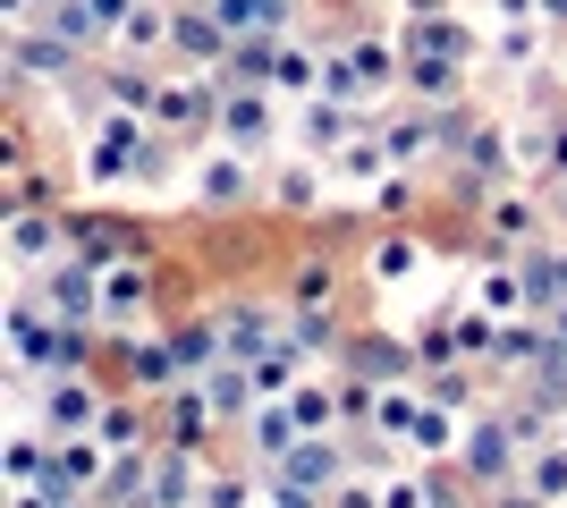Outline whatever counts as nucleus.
<instances>
[{
    "label": "nucleus",
    "instance_id": "2eb2a0df",
    "mask_svg": "<svg viewBox=\"0 0 567 508\" xmlns=\"http://www.w3.org/2000/svg\"><path fill=\"white\" fill-rule=\"evenodd\" d=\"M364 127H373V120H364L355 102H339V94H306V111H297V145L331 162V153L348 145V136H364Z\"/></svg>",
    "mask_w": 567,
    "mask_h": 508
},
{
    "label": "nucleus",
    "instance_id": "a211bd4d",
    "mask_svg": "<svg viewBox=\"0 0 567 508\" xmlns=\"http://www.w3.org/2000/svg\"><path fill=\"white\" fill-rule=\"evenodd\" d=\"M457 440H466V415L441 407V398H424L415 433H406V458H415V466H441V458H457Z\"/></svg>",
    "mask_w": 567,
    "mask_h": 508
},
{
    "label": "nucleus",
    "instance_id": "ddd939ff",
    "mask_svg": "<svg viewBox=\"0 0 567 508\" xmlns=\"http://www.w3.org/2000/svg\"><path fill=\"white\" fill-rule=\"evenodd\" d=\"M474 85L466 60H450V51H406V102H424V111H457Z\"/></svg>",
    "mask_w": 567,
    "mask_h": 508
},
{
    "label": "nucleus",
    "instance_id": "39448f33",
    "mask_svg": "<svg viewBox=\"0 0 567 508\" xmlns=\"http://www.w3.org/2000/svg\"><path fill=\"white\" fill-rule=\"evenodd\" d=\"M262 212L271 220H322L331 212V162L322 153H288L262 169Z\"/></svg>",
    "mask_w": 567,
    "mask_h": 508
},
{
    "label": "nucleus",
    "instance_id": "f8f14e48",
    "mask_svg": "<svg viewBox=\"0 0 567 508\" xmlns=\"http://www.w3.org/2000/svg\"><path fill=\"white\" fill-rule=\"evenodd\" d=\"M162 440L169 449H204V458L220 449V415H213V398H204V382H178L162 398Z\"/></svg>",
    "mask_w": 567,
    "mask_h": 508
},
{
    "label": "nucleus",
    "instance_id": "0eeeda50",
    "mask_svg": "<svg viewBox=\"0 0 567 508\" xmlns=\"http://www.w3.org/2000/svg\"><path fill=\"white\" fill-rule=\"evenodd\" d=\"M424 263H432V246H424V229L415 220H381L373 229V246H364V289H406V280H424Z\"/></svg>",
    "mask_w": 567,
    "mask_h": 508
},
{
    "label": "nucleus",
    "instance_id": "6ab92c4d",
    "mask_svg": "<svg viewBox=\"0 0 567 508\" xmlns=\"http://www.w3.org/2000/svg\"><path fill=\"white\" fill-rule=\"evenodd\" d=\"M543 43H550L543 18H508V25H499V43H492V69L499 76H543Z\"/></svg>",
    "mask_w": 567,
    "mask_h": 508
},
{
    "label": "nucleus",
    "instance_id": "4be33fe9",
    "mask_svg": "<svg viewBox=\"0 0 567 508\" xmlns=\"http://www.w3.org/2000/svg\"><path fill=\"white\" fill-rule=\"evenodd\" d=\"M288 407H297L306 433H339V424H348V415H339V373H306V382L288 390Z\"/></svg>",
    "mask_w": 567,
    "mask_h": 508
},
{
    "label": "nucleus",
    "instance_id": "9b49d317",
    "mask_svg": "<svg viewBox=\"0 0 567 508\" xmlns=\"http://www.w3.org/2000/svg\"><path fill=\"white\" fill-rule=\"evenodd\" d=\"M34 297H43L60 322H102V271H94V263H76V255H60V263L34 280Z\"/></svg>",
    "mask_w": 567,
    "mask_h": 508
},
{
    "label": "nucleus",
    "instance_id": "6e6552de",
    "mask_svg": "<svg viewBox=\"0 0 567 508\" xmlns=\"http://www.w3.org/2000/svg\"><path fill=\"white\" fill-rule=\"evenodd\" d=\"M237 34L213 18V0H178V18H169V60L178 69H229Z\"/></svg>",
    "mask_w": 567,
    "mask_h": 508
},
{
    "label": "nucleus",
    "instance_id": "f3484780",
    "mask_svg": "<svg viewBox=\"0 0 567 508\" xmlns=\"http://www.w3.org/2000/svg\"><path fill=\"white\" fill-rule=\"evenodd\" d=\"M271 475H288V484H313V491H331V484H348V449H339V433H306L297 449H288Z\"/></svg>",
    "mask_w": 567,
    "mask_h": 508
},
{
    "label": "nucleus",
    "instance_id": "c85d7f7f",
    "mask_svg": "<svg viewBox=\"0 0 567 508\" xmlns=\"http://www.w3.org/2000/svg\"><path fill=\"white\" fill-rule=\"evenodd\" d=\"M85 9H94V18H102V34H111V43H118V25H127V18H136V9H144V0H85Z\"/></svg>",
    "mask_w": 567,
    "mask_h": 508
},
{
    "label": "nucleus",
    "instance_id": "b1692460",
    "mask_svg": "<svg viewBox=\"0 0 567 508\" xmlns=\"http://www.w3.org/2000/svg\"><path fill=\"white\" fill-rule=\"evenodd\" d=\"M517 484L534 491V500H550V508L567 500V440L559 433H550L543 449H525V475H517Z\"/></svg>",
    "mask_w": 567,
    "mask_h": 508
},
{
    "label": "nucleus",
    "instance_id": "393cba45",
    "mask_svg": "<svg viewBox=\"0 0 567 508\" xmlns=\"http://www.w3.org/2000/svg\"><path fill=\"white\" fill-rule=\"evenodd\" d=\"M43 25L60 34V43H76V51H102V43H111V34H102V18L85 9V0H51V9H43Z\"/></svg>",
    "mask_w": 567,
    "mask_h": 508
},
{
    "label": "nucleus",
    "instance_id": "a878e982",
    "mask_svg": "<svg viewBox=\"0 0 567 508\" xmlns=\"http://www.w3.org/2000/svg\"><path fill=\"white\" fill-rule=\"evenodd\" d=\"M271 60H280V34H237V51H229V85H271Z\"/></svg>",
    "mask_w": 567,
    "mask_h": 508
},
{
    "label": "nucleus",
    "instance_id": "5701e85b",
    "mask_svg": "<svg viewBox=\"0 0 567 508\" xmlns=\"http://www.w3.org/2000/svg\"><path fill=\"white\" fill-rule=\"evenodd\" d=\"M169 18H178V0H144L136 18L118 25V43H111V51H127V60H153V51H169Z\"/></svg>",
    "mask_w": 567,
    "mask_h": 508
},
{
    "label": "nucleus",
    "instance_id": "423d86ee",
    "mask_svg": "<svg viewBox=\"0 0 567 508\" xmlns=\"http://www.w3.org/2000/svg\"><path fill=\"white\" fill-rule=\"evenodd\" d=\"M457 466L474 475V491H508L525 475V440L508 433V415H466V440H457Z\"/></svg>",
    "mask_w": 567,
    "mask_h": 508
},
{
    "label": "nucleus",
    "instance_id": "bb28decb",
    "mask_svg": "<svg viewBox=\"0 0 567 508\" xmlns=\"http://www.w3.org/2000/svg\"><path fill=\"white\" fill-rule=\"evenodd\" d=\"M204 508H255V458H246V466L213 458V475H204Z\"/></svg>",
    "mask_w": 567,
    "mask_h": 508
},
{
    "label": "nucleus",
    "instance_id": "7c9ffc66",
    "mask_svg": "<svg viewBox=\"0 0 567 508\" xmlns=\"http://www.w3.org/2000/svg\"><path fill=\"white\" fill-rule=\"evenodd\" d=\"M543 25H550V34H567V0H543Z\"/></svg>",
    "mask_w": 567,
    "mask_h": 508
},
{
    "label": "nucleus",
    "instance_id": "412c9836",
    "mask_svg": "<svg viewBox=\"0 0 567 508\" xmlns=\"http://www.w3.org/2000/svg\"><path fill=\"white\" fill-rule=\"evenodd\" d=\"M102 111H127V120H153V102H162V76H144V69H102Z\"/></svg>",
    "mask_w": 567,
    "mask_h": 508
},
{
    "label": "nucleus",
    "instance_id": "2f4dec72",
    "mask_svg": "<svg viewBox=\"0 0 567 508\" xmlns=\"http://www.w3.org/2000/svg\"><path fill=\"white\" fill-rule=\"evenodd\" d=\"M550 331H559V339H567V305H559V314H550Z\"/></svg>",
    "mask_w": 567,
    "mask_h": 508
},
{
    "label": "nucleus",
    "instance_id": "dca6fc26",
    "mask_svg": "<svg viewBox=\"0 0 567 508\" xmlns=\"http://www.w3.org/2000/svg\"><path fill=\"white\" fill-rule=\"evenodd\" d=\"M237 440H246V458L255 466H280L297 440H306V424H297V407L288 398H255V415L237 424Z\"/></svg>",
    "mask_w": 567,
    "mask_h": 508
},
{
    "label": "nucleus",
    "instance_id": "c756f323",
    "mask_svg": "<svg viewBox=\"0 0 567 508\" xmlns=\"http://www.w3.org/2000/svg\"><path fill=\"white\" fill-rule=\"evenodd\" d=\"M492 18L508 25V18H543V0H492Z\"/></svg>",
    "mask_w": 567,
    "mask_h": 508
},
{
    "label": "nucleus",
    "instance_id": "f257e3e1",
    "mask_svg": "<svg viewBox=\"0 0 567 508\" xmlns=\"http://www.w3.org/2000/svg\"><path fill=\"white\" fill-rule=\"evenodd\" d=\"M220 102H229V76L220 69H178V76H162L153 127L178 136V145H220Z\"/></svg>",
    "mask_w": 567,
    "mask_h": 508
},
{
    "label": "nucleus",
    "instance_id": "aec40b11",
    "mask_svg": "<svg viewBox=\"0 0 567 508\" xmlns=\"http://www.w3.org/2000/svg\"><path fill=\"white\" fill-rule=\"evenodd\" d=\"M517 263H525V297H534V314H559V305H567V255H559V246H534V255H517Z\"/></svg>",
    "mask_w": 567,
    "mask_h": 508
},
{
    "label": "nucleus",
    "instance_id": "4468645a",
    "mask_svg": "<svg viewBox=\"0 0 567 508\" xmlns=\"http://www.w3.org/2000/svg\"><path fill=\"white\" fill-rule=\"evenodd\" d=\"M204 475H213V458H204V449H153V491H144V500L153 508H204Z\"/></svg>",
    "mask_w": 567,
    "mask_h": 508
},
{
    "label": "nucleus",
    "instance_id": "1a4fd4ad",
    "mask_svg": "<svg viewBox=\"0 0 567 508\" xmlns=\"http://www.w3.org/2000/svg\"><path fill=\"white\" fill-rule=\"evenodd\" d=\"M220 145L271 153L280 145V94H271V85H229V102H220Z\"/></svg>",
    "mask_w": 567,
    "mask_h": 508
},
{
    "label": "nucleus",
    "instance_id": "7ed1b4c3",
    "mask_svg": "<svg viewBox=\"0 0 567 508\" xmlns=\"http://www.w3.org/2000/svg\"><path fill=\"white\" fill-rule=\"evenodd\" d=\"M102 407H111V373H94V364H69V373H51L43 398H34V424H43L51 440L69 433H94Z\"/></svg>",
    "mask_w": 567,
    "mask_h": 508
},
{
    "label": "nucleus",
    "instance_id": "cd10ccee",
    "mask_svg": "<svg viewBox=\"0 0 567 508\" xmlns=\"http://www.w3.org/2000/svg\"><path fill=\"white\" fill-rule=\"evenodd\" d=\"M373 212L381 220H415V212H432V204H424V187H415V169H390V178H373Z\"/></svg>",
    "mask_w": 567,
    "mask_h": 508
},
{
    "label": "nucleus",
    "instance_id": "f03ea898",
    "mask_svg": "<svg viewBox=\"0 0 567 508\" xmlns=\"http://www.w3.org/2000/svg\"><path fill=\"white\" fill-rule=\"evenodd\" d=\"M543 246V187H499L483 204V229L466 238L474 263H492V255H534Z\"/></svg>",
    "mask_w": 567,
    "mask_h": 508
},
{
    "label": "nucleus",
    "instance_id": "9d476101",
    "mask_svg": "<svg viewBox=\"0 0 567 508\" xmlns=\"http://www.w3.org/2000/svg\"><path fill=\"white\" fill-rule=\"evenodd\" d=\"M339 364H348V373H373V382H415V373H424L415 339L381 331V322H355V331H348V348H339Z\"/></svg>",
    "mask_w": 567,
    "mask_h": 508
},
{
    "label": "nucleus",
    "instance_id": "20e7f679",
    "mask_svg": "<svg viewBox=\"0 0 567 508\" xmlns=\"http://www.w3.org/2000/svg\"><path fill=\"white\" fill-rule=\"evenodd\" d=\"M187 195H195V212H246V204L262 195V153L213 145L204 162L187 169Z\"/></svg>",
    "mask_w": 567,
    "mask_h": 508
}]
</instances>
